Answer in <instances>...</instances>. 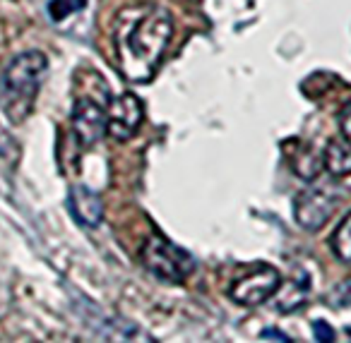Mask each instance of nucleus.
<instances>
[{
	"label": "nucleus",
	"mask_w": 351,
	"mask_h": 343,
	"mask_svg": "<svg viewBox=\"0 0 351 343\" xmlns=\"http://www.w3.org/2000/svg\"><path fill=\"white\" fill-rule=\"evenodd\" d=\"M293 170H296L303 180H315L317 175H320V170H322V159L317 156L315 149L306 147V149H303V154L296 156V161H293Z\"/></svg>",
	"instance_id": "12"
},
{
	"label": "nucleus",
	"mask_w": 351,
	"mask_h": 343,
	"mask_svg": "<svg viewBox=\"0 0 351 343\" xmlns=\"http://www.w3.org/2000/svg\"><path fill=\"white\" fill-rule=\"evenodd\" d=\"M332 250L341 262L351 264V214H346L337 226V231L332 233Z\"/></svg>",
	"instance_id": "11"
},
{
	"label": "nucleus",
	"mask_w": 351,
	"mask_h": 343,
	"mask_svg": "<svg viewBox=\"0 0 351 343\" xmlns=\"http://www.w3.org/2000/svg\"><path fill=\"white\" fill-rule=\"evenodd\" d=\"M339 125H341V132H344L346 142H349V144H351V103L344 108V113H341V118H339Z\"/></svg>",
	"instance_id": "17"
},
{
	"label": "nucleus",
	"mask_w": 351,
	"mask_h": 343,
	"mask_svg": "<svg viewBox=\"0 0 351 343\" xmlns=\"http://www.w3.org/2000/svg\"><path fill=\"white\" fill-rule=\"evenodd\" d=\"M140 257L145 269L154 274L156 279L166 281V283H181L195 269V259L186 250H181L178 245H173L161 236L147 238Z\"/></svg>",
	"instance_id": "3"
},
{
	"label": "nucleus",
	"mask_w": 351,
	"mask_h": 343,
	"mask_svg": "<svg viewBox=\"0 0 351 343\" xmlns=\"http://www.w3.org/2000/svg\"><path fill=\"white\" fill-rule=\"evenodd\" d=\"M171 36L173 20L171 12L154 3L123 8L113 25L121 73L130 82H149L161 65Z\"/></svg>",
	"instance_id": "1"
},
{
	"label": "nucleus",
	"mask_w": 351,
	"mask_h": 343,
	"mask_svg": "<svg viewBox=\"0 0 351 343\" xmlns=\"http://www.w3.org/2000/svg\"><path fill=\"white\" fill-rule=\"evenodd\" d=\"M0 99H3V77H0Z\"/></svg>",
	"instance_id": "19"
},
{
	"label": "nucleus",
	"mask_w": 351,
	"mask_h": 343,
	"mask_svg": "<svg viewBox=\"0 0 351 343\" xmlns=\"http://www.w3.org/2000/svg\"><path fill=\"white\" fill-rule=\"evenodd\" d=\"M73 130L82 147H94L106 135V103H97L92 99H77L73 108Z\"/></svg>",
	"instance_id": "7"
},
{
	"label": "nucleus",
	"mask_w": 351,
	"mask_h": 343,
	"mask_svg": "<svg viewBox=\"0 0 351 343\" xmlns=\"http://www.w3.org/2000/svg\"><path fill=\"white\" fill-rule=\"evenodd\" d=\"M339 204V190L335 183H313L303 190L293 202V216H296L298 226L306 231H320L327 221H330L332 212Z\"/></svg>",
	"instance_id": "4"
},
{
	"label": "nucleus",
	"mask_w": 351,
	"mask_h": 343,
	"mask_svg": "<svg viewBox=\"0 0 351 343\" xmlns=\"http://www.w3.org/2000/svg\"><path fill=\"white\" fill-rule=\"evenodd\" d=\"M313 331H315V338H317V341H322V343L335 341V329H332L327 322H322V319L313 322Z\"/></svg>",
	"instance_id": "16"
},
{
	"label": "nucleus",
	"mask_w": 351,
	"mask_h": 343,
	"mask_svg": "<svg viewBox=\"0 0 351 343\" xmlns=\"http://www.w3.org/2000/svg\"><path fill=\"white\" fill-rule=\"evenodd\" d=\"M145 118V106L135 94L125 92L106 103V135L116 142H128L137 135Z\"/></svg>",
	"instance_id": "5"
},
{
	"label": "nucleus",
	"mask_w": 351,
	"mask_h": 343,
	"mask_svg": "<svg viewBox=\"0 0 351 343\" xmlns=\"http://www.w3.org/2000/svg\"><path fill=\"white\" fill-rule=\"evenodd\" d=\"M68 209L77 223L87 228H97L104 218V202L94 190L84 185H75L68 194Z\"/></svg>",
	"instance_id": "8"
},
{
	"label": "nucleus",
	"mask_w": 351,
	"mask_h": 343,
	"mask_svg": "<svg viewBox=\"0 0 351 343\" xmlns=\"http://www.w3.org/2000/svg\"><path fill=\"white\" fill-rule=\"evenodd\" d=\"M308 290H311V281H308L306 274H298V276H293V279H289L287 283L282 285V290L277 293V309L284 314L298 309L306 303Z\"/></svg>",
	"instance_id": "9"
},
{
	"label": "nucleus",
	"mask_w": 351,
	"mask_h": 343,
	"mask_svg": "<svg viewBox=\"0 0 351 343\" xmlns=\"http://www.w3.org/2000/svg\"><path fill=\"white\" fill-rule=\"evenodd\" d=\"M87 0H51L49 3V17L53 22H63L68 17H73L75 12L84 10Z\"/></svg>",
	"instance_id": "13"
},
{
	"label": "nucleus",
	"mask_w": 351,
	"mask_h": 343,
	"mask_svg": "<svg viewBox=\"0 0 351 343\" xmlns=\"http://www.w3.org/2000/svg\"><path fill=\"white\" fill-rule=\"evenodd\" d=\"M260 338H265V341H269V338H277V341L289 343V336H284V333L277 331V329H265V331L260 333Z\"/></svg>",
	"instance_id": "18"
},
{
	"label": "nucleus",
	"mask_w": 351,
	"mask_h": 343,
	"mask_svg": "<svg viewBox=\"0 0 351 343\" xmlns=\"http://www.w3.org/2000/svg\"><path fill=\"white\" fill-rule=\"evenodd\" d=\"M279 285H282L279 271L265 264L234 281L229 295L234 298V303L243 305V307H255V305H263L265 300H269V295L277 293Z\"/></svg>",
	"instance_id": "6"
},
{
	"label": "nucleus",
	"mask_w": 351,
	"mask_h": 343,
	"mask_svg": "<svg viewBox=\"0 0 351 343\" xmlns=\"http://www.w3.org/2000/svg\"><path fill=\"white\" fill-rule=\"evenodd\" d=\"M15 154H17L15 140H12V135L5 130V127L0 125V156H3V159H12Z\"/></svg>",
	"instance_id": "15"
},
{
	"label": "nucleus",
	"mask_w": 351,
	"mask_h": 343,
	"mask_svg": "<svg viewBox=\"0 0 351 343\" xmlns=\"http://www.w3.org/2000/svg\"><path fill=\"white\" fill-rule=\"evenodd\" d=\"M46 73H49V58L41 51H25L8 65L5 75H3L0 103L12 123H22L32 113Z\"/></svg>",
	"instance_id": "2"
},
{
	"label": "nucleus",
	"mask_w": 351,
	"mask_h": 343,
	"mask_svg": "<svg viewBox=\"0 0 351 343\" xmlns=\"http://www.w3.org/2000/svg\"><path fill=\"white\" fill-rule=\"evenodd\" d=\"M322 166L327 168V173L332 178H346L351 175V144L349 142L332 140L325 147V154H322Z\"/></svg>",
	"instance_id": "10"
},
{
	"label": "nucleus",
	"mask_w": 351,
	"mask_h": 343,
	"mask_svg": "<svg viewBox=\"0 0 351 343\" xmlns=\"http://www.w3.org/2000/svg\"><path fill=\"white\" fill-rule=\"evenodd\" d=\"M327 303L337 309L351 307V279H346V281H341L339 285H335L332 293H330V298H327Z\"/></svg>",
	"instance_id": "14"
}]
</instances>
